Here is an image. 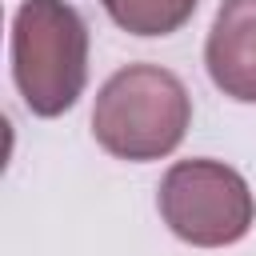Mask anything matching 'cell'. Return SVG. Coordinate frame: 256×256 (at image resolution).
Here are the masks:
<instances>
[{
	"mask_svg": "<svg viewBox=\"0 0 256 256\" xmlns=\"http://www.w3.org/2000/svg\"><path fill=\"white\" fill-rule=\"evenodd\" d=\"M192 124L184 80L160 64H128L112 72L92 108V136L116 160H160L180 148Z\"/></svg>",
	"mask_w": 256,
	"mask_h": 256,
	"instance_id": "obj_1",
	"label": "cell"
},
{
	"mask_svg": "<svg viewBox=\"0 0 256 256\" xmlns=\"http://www.w3.org/2000/svg\"><path fill=\"white\" fill-rule=\"evenodd\" d=\"M12 80L32 116L68 112L88 84V28L64 0H24L12 16Z\"/></svg>",
	"mask_w": 256,
	"mask_h": 256,
	"instance_id": "obj_2",
	"label": "cell"
},
{
	"mask_svg": "<svg viewBox=\"0 0 256 256\" xmlns=\"http://www.w3.org/2000/svg\"><path fill=\"white\" fill-rule=\"evenodd\" d=\"M156 208L172 236L192 248H224L248 236L256 200L248 180L220 160H180L164 172Z\"/></svg>",
	"mask_w": 256,
	"mask_h": 256,
	"instance_id": "obj_3",
	"label": "cell"
},
{
	"mask_svg": "<svg viewBox=\"0 0 256 256\" xmlns=\"http://www.w3.org/2000/svg\"><path fill=\"white\" fill-rule=\"evenodd\" d=\"M204 64L224 96L256 104V0H224L216 8Z\"/></svg>",
	"mask_w": 256,
	"mask_h": 256,
	"instance_id": "obj_4",
	"label": "cell"
},
{
	"mask_svg": "<svg viewBox=\"0 0 256 256\" xmlns=\"http://www.w3.org/2000/svg\"><path fill=\"white\" fill-rule=\"evenodd\" d=\"M116 28L132 36H172L180 32L200 0H100Z\"/></svg>",
	"mask_w": 256,
	"mask_h": 256,
	"instance_id": "obj_5",
	"label": "cell"
}]
</instances>
